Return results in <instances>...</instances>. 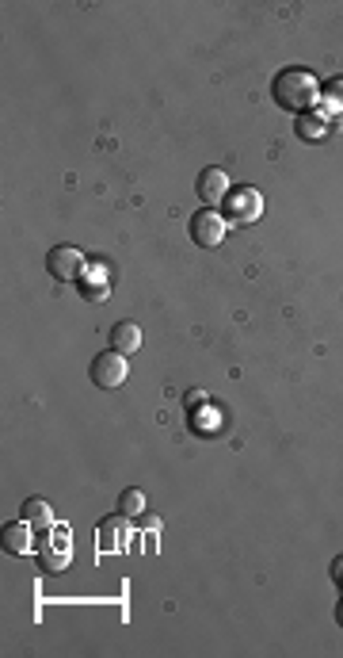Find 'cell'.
I'll return each instance as SVG.
<instances>
[{
  "label": "cell",
  "mask_w": 343,
  "mask_h": 658,
  "mask_svg": "<svg viewBox=\"0 0 343 658\" xmlns=\"http://www.w3.org/2000/svg\"><path fill=\"white\" fill-rule=\"evenodd\" d=\"M264 215V196L256 188H237L225 196V218L229 222H256Z\"/></svg>",
  "instance_id": "6"
},
{
  "label": "cell",
  "mask_w": 343,
  "mask_h": 658,
  "mask_svg": "<svg viewBox=\"0 0 343 658\" xmlns=\"http://www.w3.org/2000/svg\"><path fill=\"white\" fill-rule=\"evenodd\" d=\"M271 92H275V104H279V107H286V111H305V107L317 104L320 81L309 70H283L279 77H275Z\"/></svg>",
  "instance_id": "1"
},
{
  "label": "cell",
  "mask_w": 343,
  "mask_h": 658,
  "mask_svg": "<svg viewBox=\"0 0 343 658\" xmlns=\"http://www.w3.org/2000/svg\"><path fill=\"white\" fill-rule=\"evenodd\" d=\"M298 134H302V138H317V134H324V123H309V119H298Z\"/></svg>",
  "instance_id": "13"
},
{
  "label": "cell",
  "mask_w": 343,
  "mask_h": 658,
  "mask_svg": "<svg viewBox=\"0 0 343 658\" xmlns=\"http://www.w3.org/2000/svg\"><path fill=\"white\" fill-rule=\"evenodd\" d=\"M119 513L130 521V517H141L145 513V494L141 490H122V497H119Z\"/></svg>",
  "instance_id": "12"
},
{
  "label": "cell",
  "mask_w": 343,
  "mask_h": 658,
  "mask_svg": "<svg viewBox=\"0 0 343 658\" xmlns=\"http://www.w3.org/2000/svg\"><path fill=\"white\" fill-rule=\"evenodd\" d=\"M23 521L31 524V528H39V533H54V509H50V502H42V497H27L23 502Z\"/></svg>",
  "instance_id": "8"
},
{
  "label": "cell",
  "mask_w": 343,
  "mask_h": 658,
  "mask_svg": "<svg viewBox=\"0 0 343 658\" xmlns=\"http://www.w3.org/2000/svg\"><path fill=\"white\" fill-rule=\"evenodd\" d=\"M336 620H339V628H343V601L336 605Z\"/></svg>",
  "instance_id": "16"
},
{
  "label": "cell",
  "mask_w": 343,
  "mask_h": 658,
  "mask_svg": "<svg viewBox=\"0 0 343 658\" xmlns=\"http://www.w3.org/2000/svg\"><path fill=\"white\" fill-rule=\"evenodd\" d=\"M88 375H92V383L100 391H114V387H122L126 383V375H130V364H126V357L122 352H100V357L92 360V367H88Z\"/></svg>",
  "instance_id": "2"
},
{
  "label": "cell",
  "mask_w": 343,
  "mask_h": 658,
  "mask_svg": "<svg viewBox=\"0 0 343 658\" xmlns=\"http://www.w3.org/2000/svg\"><path fill=\"white\" fill-rule=\"evenodd\" d=\"M111 348L122 352V357H134V352L141 348V329L138 322H119L111 329Z\"/></svg>",
  "instance_id": "9"
},
{
  "label": "cell",
  "mask_w": 343,
  "mask_h": 658,
  "mask_svg": "<svg viewBox=\"0 0 343 658\" xmlns=\"http://www.w3.org/2000/svg\"><path fill=\"white\" fill-rule=\"evenodd\" d=\"M194 191H199V199H203V203L218 207V203L229 196V176H225L218 165H210V169H203V172H199V184H194Z\"/></svg>",
  "instance_id": "7"
},
{
  "label": "cell",
  "mask_w": 343,
  "mask_h": 658,
  "mask_svg": "<svg viewBox=\"0 0 343 658\" xmlns=\"http://www.w3.org/2000/svg\"><path fill=\"white\" fill-rule=\"evenodd\" d=\"M69 559H73V536H69V528H54V533L39 543V563H42L46 574H58V570L69 567Z\"/></svg>",
  "instance_id": "3"
},
{
  "label": "cell",
  "mask_w": 343,
  "mask_h": 658,
  "mask_svg": "<svg viewBox=\"0 0 343 658\" xmlns=\"http://www.w3.org/2000/svg\"><path fill=\"white\" fill-rule=\"evenodd\" d=\"M126 521V517H122ZM122 521H107L95 528V543H100V551H119V540H122Z\"/></svg>",
  "instance_id": "11"
},
{
  "label": "cell",
  "mask_w": 343,
  "mask_h": 658,
  "mask_svg": "<svg viewBox=\"0 0 343 658\" xmlns=\"http://www.w3.org/2000/svg\"><path fill=\"white\" fill-rule=\"evenodd\" d=\"M46 268H50V276L61 283H77L85 276V256H80V249H73V246H54L50 256H46Z\"/></svg>",
  "instance_id": "5"
},
{
  "label": "cell",
  "mask_w": 343,
  "mask_h": 658,
  "mask_svg": "<svg viewBox=\"0 0 343 658\" xmlns=\"http://www.w3.org/2000/svg\"><path fill=\"white\" fill-rule=\"evenodd\" d=\"M5 551L12 555H31V524H5Z\"/></svg>",
  "instance_id": "10"
},
{
  "label": "cell",
  "mask_w": 343,
  "mask_h": 658,
  "mask_svg": "<svg viewBox=\"0 0 343 658\" xmlns=\"http://www.w3.org/2000/svg\"><path fill=\"white\" fill-rule=\"evenodd\" d=\"M225 234H229V218L225 215H218V211H199V215H191V237L199 242L203 249H214V246H221L225 242Z\"/></svg>",
  "instance_id": "4"
},
{
  "label": "cell",
  "mask_w": 343,
  "mask_h": 658,
  "mask_svg": "<svg viewBox=\"0 0 343 658\" xmlns=\"http://www.w3.org/2000/svg\"><path fill=\"white\" fill-rule=\"evenodd\" d=\"M332 578H336V582L343 586V555H339V559H336V563H332Z\"/></svg>",
  "instance_id": "15"
},
{
  "label": "cell",
  "mask_w": 343,
  "mask_h": 658,
  "mask_svg": "<svg viewBox=\"0 0 343 658\" xmlns=\"http://www.w3.org/2000/svg\"><path fill=\"white\" fill-rule=\"evenodd\" d=\"M329 104H332V107L343 104V77H339V81H332V88H329Z\"/></svg>",
  "instance_id": "14"
}]
</instances>
